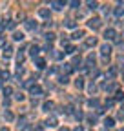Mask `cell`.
Masks as SVG:
<instances>
[{
  "label": "cell",
  "mask_w": 124,
  "mask_h": 131,
  "mask_svg": "<svg viewBox=\"0 0 124 131\" xmlns=\"http://www.w3.org/2000/svg\"><path fill=\"white\" fill-rule=\"evenodd\" d=\"M115 37H117V31H115L113 27H110V29L104 31V38H106V40H113Z\"/></svg>",
  "instance_id": "1"
},
{
  "label": "cell",
  "mask_w": 124,
  "mask_h": 131,
  "mask_svg": "<svg viewBox=\"0 0 124 131\" xmlns=\"http://www.w3.org/2000/svg\"><path fill=\"white\" fill-rule=\"evenodd\" d=\"M88 26H89L91 29H99V27L102 26V22H100V18H91V20L88 22Z\"/></svg>",
  "instance_id": "2"
},
{
  "label": "cell",
  "mask_w": 124,
  "mask_h": 131,
  "mask_svg": "<svg viewBox=\"0 0 124 131\" xmlns=\"http://www.w3.org/2000/svg\"><path fill=\"white\" fill-rule=\"evenodd\" d=\"M13 46H4V51H2V55H4V58H11L13 57Z\"/></svg>",
  "instance_id": "3"
},
{
  "label": "cell",
  "mask_w": 124,
  "mask_h": 131,
  "mask_svg": "<svg viewBox=\"0 0 124 131\" xmlns=\"http://www.w3.org/2000/svg\"><path fill=\"white\" fill-rule=\"evenodd\" d=\"M49 6H51L53 9H57V11H60L62 7H64V6H66V2H60V0H53V2H51Z\"/></svg>",
  "instance_id": "4"
},
{
  "label": "cell",
  "mask_w": 124,
  "mask_h": 131,
  "mask_svg": "<svg viewBox=\"0 0 124 131\" xmlns=\"http://www.w3.org/2000/svg\"><path fill=\"white\" fill-rule=\"evenodd\" d=\"M100 53H102V57H104V58H108V57H110V53H111V47L108 46V44H104V46L100 47Z\"/></svg>",
  "instance_id": "5"
},
{
  "label": "cell",
  "mask_w": 124,
  "mask_h": 131,
  "mask_svg": "<svg viewBox=\"0 0 124 131\" xmlns=\"http://www.w3.org/2000/svg\"><path fill=\"white\" fill-rule=\"evenodd\" d=\"M38 53H40V47H38L37 44H33V46L29 47V55H31V57H38Z\"/></svg>",
  "instance_id": "6"
},
{
  "label": "cell",
  "mask_w": 124,
  "mask_h": 131,
  "mask_svg": "<svg viewBox=\"0 0 124 131\" xmlns=\"http://www.w3.org/2000/svg\"><path fill=\"white\" fill-rule=\"evenodd\" d=\"M31 95H33V98L40 96V95H42V88H40V86H33V88H31Z\"/></svg>",
  "instance_id": "7"
},
{
  "label": "cell",
  "mask_w": 124,
  "mask_h": 131,
  "mask_svg": "<svg viewBox=\"0 0 124 131\" xmlns=\"http://www.w3.org/2000/svg\"><path fill=\"white\" fill-rule=\"evenodd\" d=\"M46 126H48V127H57L58 126V120L55 117H49L48 120H46Z\"/></svg>",
  "instance_id": "8"
},
{
  "label": "cell",
  "mask_w": 124,
  "mask_h": 131,
  "mask_svg": "<svg viewBox=\"0 0 124 131\" xmlns=\"http://www.w3.org/2000/svg\"><path fill=\"white\" fill-rule=\"evenodd\" d=\"M26 29L35 31V29H37V22H35V20H26Z\"/></svg>",
  "instance_id": "9"
},
{
  "label": "cell",
  "mask_w": 124,
  "mask_h": 131,
  "mask_svg": "<svg viewBox=\"0 0 124 131\" xmlns=\"http://www.w3.org/2000/svg\"><path fill=\"white\" fill-rule=\"evenodd\" d=\"M38 15L42 16V18H49V15H51V13H49V9H46V7H40V9H38Z\"/></svg>",
  "instance_id": "10"
},
{
  "label": "cell",
  "mask_w": 124,
  "mask_h": 131,
  "mask_svg": "<svg viewBox=\"0 0 124 131\" xmlns=\"http://www.w3.org/2000/svg\"><path fill=\"white\" fill-rule=\"evenodd\" d=\"M86 46H88V47H95V46H97V38H95V37L86 38Z\"/></svg>",
  "instance_id": "11"
},
{
  "label": "cell",
  "mask_w": 124,
  "mask_h": 131,
  "mask_svg": "<svg viewBox=\"0 0 124 131\" xmlns=\"http://www.w3.org/2000/svg\"><path fill=\"white\" fill-rule=\"evenodd\" d=\"M82 37H84V31H82V29H79V31H75L73 35H71V38H73V40H79V38H82Z\"/></svg>",
  "instance_id": "12"
},
{
  "label": "cell",
  "mask_w": 124,
  "mask_h": 131,
  "mask_svg": "<svg viewBox=\"0 0 124 131\" xmlns=\"http://www.w3.org/2000/svg\"><path fill=\"white\" fill-rule=\"evenodd\" d=\"M104 126H106V127H113V126H115V120H113L111 117H108V118L104 120Z\"/></svg>",
  "instance_id": "13"
},
{
  "label": "cell",
  "mask_w": 124,
  "mask_h": 131,
  "mask_svg": "<svg viewBox=\"0 0 124 131\" xmlns=\"http://www.w3.org/2000/svg\"><path fill=\"white\" fill-rule=\"evenodd\" d=\"M42 107H44V111H48V113H49V111L55 107V104H53V102H44V106H42Z\"/></svg>",
  "instance_id": "14"
},
{
  "label": "cell",
  "mask_w": 124,
  "mask_h": 131,
  "mask_svg": "<svg viewBox=\"0 0 124 131\" xmlns=\"http://www.w3.org/2000/svg\"><path fill=\"white\" fill-rule=\"evenodd\" d=\"M75 86H77V89H82V88H84V78L79 77V78L75 80Z\"/></svg>",
  "instance_id": "15"
},
{
  "label": "cell",
  "mask_w": 124,
  "mask_h": 131,
  "mask_svg": "<svg viewBox=\"0 0 124 131\" xmlns=\"http://www.w3.org/2000/svg\"><path fill=\"white\" fill-rule=\"evenodd\" d=\"M2 93H4V98H9V95H11V93H13V89H11V88H9V86H6V88H4V89H2Z\"/></svg>",
  "instance_id": "16"
},
{
  "label": "cell",
  "mask_w": 124,
  "mask_h": 131,
  "mask_svg": "<svg viewBox=\"0 0 124 131\" xmlns=\"http://www.w3.org/2000/svg\"><path fill=\"white\" fill-rule=\"evenodd\" d=\"M37 68L38 69H44L46 68V60L44 58H37Z\"/></svg>",
  "instance_id": "17"
},
{
  "label": "cell",
  "mask_w": 124,
  "mask_h": 131,
  "mask_svg": "<svg viewBox=\"0 0 124 131\" xmlns=\"http://www.w3.org/2000/svg\"><path fill=\"white\" fill-rule=\"evenodd\" d=\"M88 122H89L91 126H95V124H97V117H95V115H88Z\"/></svg>",
  "instance_id": "18"
},
{
  "label": "cell",
  "mask_w": 124,
  "mask_h": 131,
  "mask_svg": "<svg viewBox=\"0 0 124 131\" xmlns=\"http://www.w3.org/2000/svg\"><path fill=\"white\" fill-rule=\"evenodd\" d=\"M44 38L48 40V42H53V40H55V33H46V35H44Z\"/></svg>",
  "instance_id": "19"
},
{
  "label": "cell",
  "mask_w": 124,
  "mask_h": 131,
  "mask_svg": "<svg viewBox=\"0 0 124 131\" xmlns=\"http://www.w3.org/2000/svg\"><path fill=\"white\" fill-rule=\"evenodd\" d=\"M122 13H124V4H119V7L115 9V15H117V16H120Z\"/></svg>",
  "instance_id": "20"
},
{
  "label": "cell",
  "mask_w": 124,
  "mask_h": 131,
  "mask_svg": "<svg viewBox=\"0 0 124 131\" xmlns=\"http://www.w3.org/2000/svg\"><path fill=\"white\" fill-rule=\"evenodd\" d=\"M75 51H77L75 46H71V44H69V46H66V53H68V55H73Z\"/></svg>",
  "instance_id": "21"
},
{
  "label": "cell",
  "mask_w": 124,
  "mask_h": 131,
  "mask_svg": "<svg viewBox=\"0 0 124 131\" xmlns=\"http://www.w3.org/2000/svg\"><path fill=\"white\" fill-rule=\"evenodd\" d=\"M62 69H64L66 73H71V71H73V66H71V64H64V66H62Z\"/></svg>",
  "instance_id": "22"
},
{
  "label": "cell",
  "mask_w": 124,
  "mask_h": 131,
  "mask_svg": "<svg viewBox=\"0 0 124 131\" xmlns=\"http://www.w3.org/2000/svg\"><path fill=\"white\" fill-rule=\"evenodd\" d=\"M24 58H26V57H24V53L20 51V53L17 55V62H18V66H22V62H24Z\"/></svg>",
  "instance_id": "23"
},
{
  "label": "cell",
  "mask_w": 124,
  "mask_h": 131,
  "mask_svg": "<svg viewBox=\"0 0 124 131\" xmlns=\"http://www.w3.org/2000/svg\"><path fill=\"white\" fill-rule=\"evenodd\" d=\"M86 62H88V66H95V55H89Z\"/></svg>",
  "instance_id": "24"
},
{
  "label": "cell",
  "mask_w": 124,
  "mask_h": 131,
  "mask_svg": "<svg viewBox=\"0 0 124 131\" xmlns=\"http://www.w3.org/2000/svg\"><path fill=\"white\" fill-rule=\"evenodd\" d=\"M64 53H66V51H57V53H53V57H55L57 60H60V58H64Z\"/></svg>",
  "instance_id": "25"
},
{
  "label": "cell",
  "mask_w": 124,
  "mask_h": 131,
  "mask_svg": "<svg viewBox=\"0 0 124 131\" xmlns=\"http://www.w3.org/2000/svg\"><path fill=\"white\" fill-rule=\"evenodd\" d=\"M115 75H117V68H111L110 71H108V78H113Z\"/></svg>",
  "instance_id": "26"
},
{
  "label": "cell",
  "mask_w": 124,
  "mask_h": 131,
  "mask_svg": "<svg viewBox=\"0 0 124 131\" xmlns=\"http://www.w3.org/2000/svg\"><path fill=\"white\" fill-rule=\"evenodd\" d=\"M13 38H15V40H24V35L17 31V33H13Z\"/></svg>",
  "instance_id": "27"
},
{
  "label": "cell",
  "mask_w": 124,
  "mask_h": 131,
  "mask_svg": "<svg viewBox=\"0 0 124 131\" xmlns=\"http://www.w3.org/2000/svg\"><path fill=\"white\" fill-rule=\"evenodd\" d=\"M88 106H91V107L95 106V107H97V106H99V100H97V98H91V100L88 102Z\"/></svg>",
  "instance_id": "28"
},
{
  "label": "cell",
  "mask_w": 124,
  "mask_h": 131,
  "mask_svg": "<svg viewBox=\"0 0 124 131\" xmlns=\"http://www.w3.org/2000/svg\"><path fill=\"white\" fill-rule=\"evenodd\" d=\"M88 89H89V93L93 95V93H95V91H97V86H95V84H93V82H91V84L88 86Z\"/></svg>",
  "instance_id": "29"
},
{
  "label": "cell",
  "mask_w": 124,
  "mask_h": 131,
  "mask_svg": "<svg viewBox=\"0 0 124 131\" xmlns=\"http://www.w3.org/2000/svg\"><path fill=\"white\" fill-rule=\"evenodd\" d=\"M4 118H6V120H13V113H11V111H6V113H4Z\"/></svg>",
  "instance_id": "30"
},
{
  "label": "cell",
  "mask_w": 124,
  "mask_h": 131,
  "mask_svg": "<svg viewBox=\"0 0 124 131\" xmlns=\"http://www.w3.org/2000/svg\"><path fill=\"white\" fill-rule=\"evenodd\" d=\"M58 82H60V84H68L69 78H68V77H58Z\"/></svg>",
  "instance_id": "31"
},
{
  "label": "cell",
  "mask_w": 124,
  "mask_h": 131,
  "mask_svg": "<svg viewBox=\"0 0 124 131\" xmlns=\"http://www.w3.org/2000/svg\"><path fill=\"white\" fill-rule=\"evenodd\" d=\"M15 98H17L18 102H22V100H24V95H22V93L18 91V93H15Z\"/></svg>",
  "instance_id": "32"
},
{
  "label": "cell",
  "mask_w": 124,
  "mask_h": 131,
  "mask_svg": "<svg viewBox=\"0 0 124 131\" xmlns=\"http://www.w3.org/2000/svg\"><path fill=\"white\" fill-rule=\"evenodd\" d=\"M117 100H124V91H117Z\"/></svg>",
  "instance_id": "33"
},
{
  "label": "cell",
  "mask_w": 124,
  "mask_h": 131,
  "mask_svg": "<svg viewBox=\"0 0 124 131\" xmlns=\"http://www.w3.org/2000/svg\"><path fill=\"white\" fill-rule=\"evenodd\" d=\"M75 117H77V120H82V118H84V113H82V111H77Z\"/></svg>",
  "instance_id": "34"
},
{
  "label": "cell",
  "mask_w": 124,
  "mask_h": 131,
  "mask_svg": "<svg viewBox=\"0 0 124 131\" xmlns=\"http://www.w3.org/2000/svg\"><path fill=\"white\" fill-rule=\"evenodd\" d=\"M15 27H17V22L9 20V22H7V29H15Z\"/></svg>",
  "instance_id": "35"
},
{
  "label": "cell",
  "mask_w": 124,
  "mask_h": 131,
  "mask_svg": "<svg viewBox=\"0 0 124 131\" xmlns=\"http://www.w3.org/2000/svg\"><path fill=\"white\" fill-rule=\"evenodd\" d=\"M0 77H2V78H9V71H7V69L0 71Z\"/></svg>",
  "instance_id": "36"
},
{
  "label": "cell",
  "mask_w": 124,
  "mask_h": 131,
  "mask_svg": "<svg viewBox=\"0 0 124 131\" xmlns=\"http://www.w3.org/2000/svg\"><path fill=\"white\" fill-rule=\"evenodd\" d=\"M88 6H89V9H97V7H99L97 2H88Z\"/></svg>",
  "instance_id": "37"
},
{
  "label": "cell",
  "mask_w": 124,
  "mask_h": 131,
  "mask_svg": "<svg viewBox=\"0 0 124 131\" xmlns=\"http://www.w3.org/2000/svg\"><path fill=\"white\" fill-rule=\"evenodd\" d=\"M44 49H46V51H53V46H51V42H48V44H46V46H44Z\"/></svg>",
  "instance_id": "38"
},
{
  "label": "cell",
  "mask_w": 124,
  "mask_h": 131,
  "mask_svg": "<svg viewBox=\"0 0 124 131\" xmlns=\"http://www.w3.org/2000/svg\"><path fill=\"white\" fill-rule=\"evenodd\" d=\"M79 64H80V57H75V58H73V64H71V66H79Z\"/></svg>",
  "instance_id": "39"
},
{
  "label": "cell",
  "mask_w": 124,
  "mask_h": 131,
  "mask_svg": "<svg viewBox=\"0 0 124 131\" xmlns=\"http://www.w3.org/2000/svg\"><path fill=\"white\" fill-rule=\"evenodd\" d=\"M66 27H75V22L73 20H66Z\"/></svg>",
  "instance_id": "40"
},
{
  "label": "cell",
  "mask_w": 124,
  "mask_h": 131,
  "mask_svg": "<svg viewBox=\"0 0 124 131\" xmlns=\"http://www.w3.org/2000/svg\"><path fill=\"white\" fill-rule=\"evenodd\" d=\"M69 6H71V7H79L80 2H75V0H73V2H69Z\"/></svg>",
  "instance_id": "41"
},
{
  "label": "cell",
  "mask_w": 124,
  "mask_h": 131,
  "mask_svg": "<svg viewBox=\"0 0 124 131\" xmlns=\"http://www.w3.org/2000/svg\"><path fill=\"white\" fill-rule=\"evenodd\" d=\"M33 131H44V127H42V126H35Z\"/></svg>",
  "instance_id": "42"
},
{
  "label": "cell",
  "mask_w": 124,
  "mask_h": 131,
  "mask_svg": "<svg viewBox=\"0 0 124 131\" xmlns=\"http://www.w3.org/2000/svg\"><path fill=\"white\" fill-rule=\"evenodd\" d=\"M22 131H31V127H29V126H26V124H24V126H22Z\"/></svg>",
  "instance_id": "43"
},
{
  "label": "cell",
  "mask_w": 124,
  "mask_h": 131,
  "mask_svg": "<svg viewBox=\"0 0 124 131\" xmlns=\"http://www.w3.org/2000/svg\"><path fill=\"white\" fill-rule=\"evenodd\" d=\"M73 131H84V127H82V126H77V127H75Z\"/></svg>",
  "instance_id": "44"
},
{
  "label": "cell",
  "mask_w": 124,
  "mask_h": 131,
  "mask_svg": "<svg viewBox=\"0 0 124 131\" xmlns=\"http://www.w3.org/2000/svg\"><path fill=\"white\" fill-rule=\"evenodd\" d=\"M0 46H4V37H0Z\"/></svg>",
  "instance_id": "45"
},
{
  "label": "cell",
  "mask_w": 124,
  "mask_h": 131,
  "mask_svg": "<svg viewBox=\"0 0 124 131\" xmlns=\"http://www.w3.org/2000/svg\"><path fill=\"white\" fill-rule=\"evenodd\" d=\"M6 27V24H0V33H2V29Z\"/></svg>",
  "instance_id": "46"
},
{
  "label": "cell",
  "mask_w": 124,
  "mask_h": 131,
  "mask_svg": "<svg viewBox=\"0 0 124 131\" xmlns=\"http://www.w3.org/2000/svg\"><path fill=\"white\" fill-rule=\"evenodd\" d=\"M60 131H69V129H68V127H62V129H60Z\"/></svg>",
  "instance_id": "47"
},
{
  "label": "cell",
  "mask_w": 124,
  "mask_h": 131,
  "mask_svg": "<svg viewBox=\"0 0 124 131\" xmlns=\"http://www.w3.org/2000/svg\"><path fill=\"white\" fill-rule=\"evenodd\" d=\"M0 131H9V129H7V127H2V129H0Z\"/></svg>",
  "instance_id": "48"
},
{
  "label": "cell",
  "mask_w": 124,
  "mask_h": 131,
  "mask_svg": "<svg viewBox=\"0 0 124 131\" xmlns=\"http://www.w3.org/2000/svg\"><path fill=\"white\" fill-rule=\"evenodd\" d=\"M0 86H2V84H0Z\"/></svg>",
  "instance_id": "49"
},
{
  "label": "cell",
  "mask_w": 124,
  "mask_h": 131,
  "mask_svg": "<svg viewBox=\"0 0 124 131\" xmlns=\"http://www.w3.org/2000/svg\"><path fill=\"white\" fill-rule=\"evenodd\" d=\"M122 131H124V129H122Z\"/></svg>",
  "instance_id": "50"
}]
</instances>
